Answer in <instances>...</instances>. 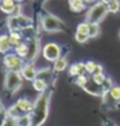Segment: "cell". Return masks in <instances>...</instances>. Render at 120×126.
<instances>
[{"mask_svg":"<svg viewBox=\"0 0 120 126\" xmlns=\"http://www.w3.org/2000/svg\"><path fill=\"white\" fill-rule=\"evenodd\" d=\"M99 32H101V27H99V24H89V32H88V35H89V38L90 39H94L97 38V36L99 35Z\"/></svg>","mask_w":120,"mask_h":126,"instance_id":"cell-20","label":"cell"},{"mask_svg":"<svg viewBox=\"0 0 120 126\" xmlns=\"http://www.w3.org/2000/svg\"><path fill=\"white\" fill-rule=\"evenodd\" d=\"M83 90L87 91L90 95H94V96H103L106 94L105 90H103V87L101 86V85H97V83L92 78L89 79L88 82H87V85L83 87Z\"/></svg>","mask_w":120,"mask_h":126,"instance_id":"cell-8","label":"cell"},{"mask_svg":"<svg viewBox=\"0 0 120 126\" xmlns=\"http://www.w3.org/2000/svg\"><path fill=\"white\" fill-rule=\"evenodd\" d=\"M21 74L23 77V79L32 82L34 79L38 78V69L35 68L34 64H25V66L21 70Z\"/></svg>","mask_w":120,"mask_h":126,"instance_id":"cell-9","label":"cell"},{"mask_svg":"<svg viewBox=\"0 0 120 126\" xmlns=\"http://www.w3.org/2000/svg\"><path fill=\"white\" fill-rule=\"evenodd\" d=\"M49 97L50 95L43 92L36 101L34 103V110H32V126H41L48 117L49 112Z\"/></svg>","mask_w":120,"mask_h":126,"instance_id":"cell-1","label":"cell"},{"mask_svg":"<svg viewBox=\"0 0 120 126\" xmlns=\"http://www.w3.org/2000/svg\"><path fill=\"white\" fill-rule=\"evenodd\" d=\"M9 39H11L12 46H17V44L21 43L22 35H21V32H18V31H12L11 35H9Z\"/></svg>","mask_w":120,"mask_h":126,"instance_id":"cell-23","label":"cell"},{"mask_svg":"<svg viewBox=\"0 0 120 126\" xmlns=\"http://www.w3.org/2000/svg\"><path fill=\"white\" fill-rule=\"evenodd\" d=\"M109 95L114 101H119L120 100V86H114L111 90L109 91Z\"/></svg>","mask_w":120,"mask_h":126,"instance_id":"cell-25","label":"cell"},{"mask_svg":"<svg viewBox=\"0 0 120 126\" xmlns=\"http://www.w3.org/2000/svg\"><path fill=\"white\" fill-rule=\"evenodd\" d=\"M89 81V78L88 77H87L85 76V74H83V76H79V77H76V81H75V83H76V85L77 86H79V87H84L85 85H87V82H88Z\"/></svg>","mask_w":120,"mask_h":126,"instance_id":"cell-29","label":"cell"},{"mask_svg":"<svg viewBox=\"0 0 120 126\" xmlns=\"http://www.w3.org/2000/svg\"><path fill=\"white\" fill-rule=\"evenodd\" d=\"M41 53H43L44 59L47 60V61L54 63L57 59H59L62 56V48H61V46H59V44L50 42V43H47L43 47Z\"/></svg>","mask_w":120,"mask_h":126,"instance_id":"cell-6","label":"cell"},{"mask_svg":"<svg viewBox=\"0 0 120 126\" xmlns=\"http://www.w3.org/2000/svg\"><path fill=\"white\" fill-rule=\"evenodd\" d=\"M75 40L77 42V43H80V44H83V43H87L88 42V39H90L89 38V35H87V34H83V32H75Z\"/></svg>","mask_w":120,"mask_h":126,"instance_id":"cell-26","label":"cell"},{"mask_svg":"<svg viewBox=\"0 0 120 126\" xmlns=\"http://www.w3.org/2000/svg\"><path fill=\"white\" fill-rule=\"evenodd\" d=\"M16 0H3L1 1V5H0V9L4 12V13H8V15H12L13 13V9L16 8Z\"/></svg>","mask_w":120,"mask_h":126,"instance_id":"cell-17","label":"cell"},{"mask_svg":"<svg viewBox=\"0 0 120 126\" xmlns=\"http://www.w3.org/2000/svg\"><path fill=\"white\" fill-rule=\"evenodd\" d=\"M96 66H97V63H94V61H92V60H89V61H87L85 63V68H87V73L88 74H93L94 73V70H96Z\"/></svg>","mask_w":120,"mask_h":126,"instance_id":"cell-31","label":"cell"},{"mask_svg":"<svg viewBox=\"0 0 120 126\" xmlns=\"http://www.w3.org/2000/svg\"><path fill=\"white\" fill-rule=\"evenodd\" d=\"M39 48H40V44L38 40H31L29 43V56H27V59L29 60H34L36 57V55L39 52Z\"/></svg>","mask_w":120,"mask_h":126,"instance_id":"cell-15","label":"cell"},{"mask_svg":"<svg viewBox=\"0 0 120 126\" xmlns=\"http://www.w3.org/2000/svg\"><path fill=\"white\" fill-rule=\"evenodd\" d=\"M67 66H68V61H67L66 57H63V56H61V57L57 59L56 61L53 63V70L54 72H58V73L66 70Z\"/></svg>","mask_w":120,"mask_h":126,"instance_id":"cell-13","label":"cell"},{"mask_svg":"<svg viewBox=\"0 0 120 126\" xmlns=\"http://www.w3.org/2000/svg\"><path fill=\"white\" fill-rule=\"evenodd\" d=\"M68 7L74 13H80V12H84L85 9H88L84 0H68Z\"/></svg>","mask_w":120,"mask_h":126,"instance_id":"cell-12","label":"cell"},{"mask_svg":"<svg viewBox=\"0 0 120 126\" xmlns=\"http://www.w3.org/2000/svg\"><path fill=\"white\" fill-rule=\"evenodd\" d=\"M41 25H43V29L48 32H59L66 29L63 22L58 17L53 16V15L44 16L43 20H41Z\"/></svg>","mask_w":120,"mask_h":126,"instance_id":"cell-3","label":"cell"},{"mask_svg":"<svg viewBox=\"0 0 120 126\" xmlns=\"http://www.w3.org/2000/svg\"><path fill=\"white\" fill-rule=\"evenodd\" d=\"M32 87H34L35 91L43 94V92H45V91H47V88H48V82H45L44 79L36 78V79L32 81Z\"/></svg>","mask_w":120,"mask_h":126,"instance_id":"cell-16","label":"cell"},{"mask_svg":"<svg viewBox=\"0 0 120 126\" xmlns=\"http://www.w3.org/2000/svg\"><path fill=\"white\" fill-rule=\"evenodd\" d=\"M11 48H12V43L9 36L5 34L0 35V53H7Z\"/></svg>","mask_w":120,"mask_h":126,"instance_id":"cell-14","label":"cell"},{"mask_svg":"<svg viewBox=\"0 0 120 126\" xmlns=\"http://www.w3.org/2000/svg\"><path fill=\"white\" fill-rule=\"evenodd\" d=\"M14 51H16V53L20 56V57H22V59H27V56H29V44L22 43V42H21L20 44H17V46H16Z\"/></svg>","mask_w":120,"mask_h":126,"instance_id":"cell-18","label":"cell"},{"mask_svg":"<svg viewBox=\"0 0 120 126\" xmlns=\"http://www.w3.org/2000/svg\"><path fill=\"white\" fill-rule=\"evenodd\" d=\"M76 31L88 35V32H89V22L84 21V22H81V24H79V25H77V27H76Z\"/></svg>","mask_w":120,"mask_h":126,"instance_id":"cell-27","label":"cell"},{"mask_svg":"<svg viewBox=\"0 0 120 126\" xmlns=\"http://www.w3.org/2000/svg\"><path fill=\"white\" fill-rule=\"evenodd\" d=\"M109 8L106 4L101 3V1H97L96 4L90 5L85 12V21L89 22V24H99L102 22L106 16L109 15Z\"/></svg>","mask_w":120,"mask_h":126,"instance_id":"cell-2","label":"cell"},{"mask_svg":"<svg viewBox=\"0 0 120 126\" xmlns=\"http://www.w3.org/2000/svg\"><path fill=\"white\" fill-rule=\"evenodd\" d=\"M92 79H93L97 85H101V86H102L103 81L106 79V76H105L103 73H102V74H93V76H92Z\"/></svg>","mask_w":120,"mask_h":126,"instance_id":"cell-32","label":"cell"},{"mask_svg":"<svg viewBox=\"0 0 120 126\" xmlns=\"http://www.w3.org/2000/svg\"><path fill=\"white\" fill-rule=\"evenodd\" d=\"M99 1H101V3H103V4H106V5H107V4H109V3H111L112 0H99Z\"/></svg>","mask_w":120,"mask_h":126,"instance_id":"cell-36","label":"cell"},{"mask_svg":"<svg viewBox=\"0 0 120 126\" xmlns=\"http://www.w3.org/2000/svg\"><path fill=\"white\" fill-rule=\"evenodd\" d=\"M22 79H23V77H22V74L20 72L8 70L7 74H5V78H4V87H5V90H8V91L14 92L21 87Z\"/></svg>","mask_w":120,"mask_h":126,"instance_id":"cell-4","label":"cell"},{"mask_svg":"<svg viewBox=\"0 0 120 126\" xmlns=\"http://www.w3.org/2000/svg\"><path fill=\"white\" fill-rule=\"evenodd\" d=\"M84 3L87 4V5H93V4L97 3V0H84Z\"/></svg>","mask_w":120,"mask_h":126,"instance_id":"cell-35","label":"cell"},{"mask_svg":"<svg viewBox=\"0 0 120 126\" xmlns=\"http://www.w3.org/2000/svg\"><path fill=\"white\" fill-rule=\"evenodd\" d=\"M103 73V66L101 64H97V66H96V70H94V73L93 74H102ZM92 74V76H93Z\"/></svg>","mask_w":120,"mask_h":126,"instance_id":"cell-33","label":"cell"},{"mask_svg":"<svg viewBox=\"0 0 120 126\" xmlns=\"http://www.w3.org/2000/svg\"><path fill=\"white\" fill-rule=\"evenodd\" d=\"M18 126H32V116L31 113H23L17 118Z\"/></svg>","mask_w":120,"mask_h":126,"instance_id":"cell-19","label":"cell"},{"mask_svg":"<svg viewBox=\"0 0 120 126\" xmlns=\"http://www.w3.org/2000/svg\"><path fill=\"white\" fill-rule=\"evenodd\" d=\"M3 113H4V105L0 103V114H3Z\"/></svg>","mask_w":120,"mask_h":126,"instance_id":"cell-37","label":"cell"},{"mask_svg":"<svg viewBox=\"0 0 120 126\" xmlns=\"http://www.w3.org/2000/svg\"><path fill=\"white\" fill-rule=\"evenodd\" d=\"M68 73H70L71 77H79L83 74L87 73V68H85V63H75L72 64L70 69H68Z\"/></svg>","mask_w":120,"mask_h":126,"instance_id":"cell-10","label":"cell"},{"mask_svg":"<svg viewBox=\"0 0 120 126\" xmlns=\"http://www.w3.org/2000/svg\"><path fill=\"white\" fill-rule=\"evenodd\" d=\"M119 35H120V31H119Z\"/></svg>","mask_w":120,"mask_h":126,"instance_id":"cell-40","label":"cell"},{"mask_svg":"<svg viewBox=\"0 0 120 126\" xmlns=\"http://www.w3.org/2000/svg\"><path fill=\"white\" fill-rule=\"evenodd\" d=\"M21 114H23L22 113V110L17 107V104H14V105H12L11 108H9L8 110H7V116H9V117H14V118H18Z\"/></svg>","mask_w":120,"mask_h":126,"instance_id":"cell-22","label":"cell"},{"mask_svg":"<svg viewBox=\"0 0 120 126\" xmlns=\"http://www.w3.org/2000/svg\"><path fill=\"white\" fill-rule=\"evenodd\" d=\"M103 126H118V125L114 124L112 121H110V120H105L103 121Z\"/></svg>","mask_w":120,"mask_h":126,"instance_id":"cell-34","label":"cell"},{"mask_svg":"<svg viewBox=\"0 0 120 126\" xmlns=\"http://www.w3.org/2000/svg\"><path fill=\"white\" fill-rule=\"evenodd\" d=\"M102 87H103V90H105V92H109L111 88L114 87V83H112V79L110 78V77H106V79L103 81V83H102Z\"/></svg>","mask_w":120,"mask_h":126,"instance_id":"cell-30","label":"cell"},{"mask_svg":"<svg viewBox=\"0 0 120 126\" xmlns=\"http://www.w3.org/2000/svg\"><path fill=\"white\" fill-rule=\"evenodd\" d=\"M1 1H3V0H0V5H1Z\"/></svg>","mask_w":120,"mask_h":126,"instance_id":"cell-39","label":"cell"},{"mask_svg":"<svg viewBox=\"0 0 120 126\" xmlns=\"http://www.w3.org/2000/svg\"><path fill=\"white\" fill-rule=\"evenodd\" d=\"M1 126H18V121L14 117H9V116H7L5 120L3 121Z\"/></svg>","mask_w":120,"mask_h":126,"instance_id":"cell-28","label":"cell"},{"mask_svg":"<svg viewBox=\"0 0 120 126\" xmlns=\"http://www.w3.org/2000/svg\"><path fill=\"white\" fill-rule=\"evenodd\" d=\"M17 107L22 110V113H32L34 110V103H31L29 99L26 97H21V99L17 100Z\"/></svg>","mask_w":120,"mask_h":126,"instance_id":"cell-11","label":"cell"},{"mask_svg":"<svg viewBox=\"0 0 120 126\" xmlns=\"http://www.w3.org/2000/svg\"><path fill=\"white\" fill-rule=\"evenodd\" d=\"M16 1H23V0H16Z\"/></svg>","mask_w":120,"mask_h":126,"instance_id":"cell-38","label":"cell"},{"mask_svg":"<svg viewBox=\"0 0 120 126\" xmlns=\"http://www.w3.org/2000/svg\"><path fill=\"white\" fill-rule=\"evenodd\" d=\"M38 78L44 79L45 82H49L50 78H52V70H50L49 68L40 69V70H38Z\"/></svg>","mask_w":120,"mask_h":126,"instance_id":"cell-21","label":"cell"},{"mask_svg":"<svg viewBox=\"0 0 120 126\" xmlns=\"http://www.w3.org/2000/svg\"><path fill=\"white\" fill-rule=\"evenodd\" d=\"M4 66L7 68V70H11V72H20L22 70V68L25 66V61L23 59L20 57L17 53H9L4 56Z\"/></svg>","mask_w":120,"mask_h":126,"instance_id":"cell-5","label":"cell"},{"mask_svg":"<svg viewBox=\"0 0 120 126\" xmlns=\"http://www.w3.org/2000/svg\"><path fill=\"white\" fill-rule=\"evenodd\" d=\"M110 13H119L120 12V0H112L111 3L107 4Z\"/></svg>","mask_w":120,"mask_h":126,"instance_id":"cell-24","label":"cell"},{"mask_svg":"<svg viewBox=\"0 0 120 126\" xmlns=\"http://www.w3.org/2000/svg\"><path fill=\"white\" fill-rule=\"evenodd\" d=\"M30 26H31V20L22 15L12 16L8 20V27L11 29V31H18L21 29H27Z\"/></svg>","mask_w":120,"mask_h":126,"instance_id":"cell-7","label":"cell"}]
</instances>
